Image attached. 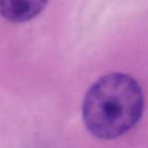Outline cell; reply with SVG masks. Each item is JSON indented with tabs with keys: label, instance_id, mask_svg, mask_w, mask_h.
<instances>
[{
	"label": "cell",
	"instance_id": "cell-1",
	"mask_svg": "<svg viewBox=\"0 0 148 148\" xmlns=\"http://www.w3.org/2000/svg\"><path fill=\"white\" fill-rule=\"evenodd\" d=\"M144 95L138 81L121 72L101 77L87 90L82 105L86 129L103 140L118 138L142 117Z\"/></svg>",
	"mask_w": 148,
	"mask_h": 148
},
{
	"label": "cell",
	"instance_id": "cell-2",
	"mask_svg": "<svg viewBox=\"0 0 148 148\" xmlns=\"http://www.w3.org/2000/svg\"><path fill=\"white\" fill-rule=\"evenodd\" d=\"M49 0H0V15L11 23H27L46 8Z\"/></svg>",
	"mask_w": 148,
	"mask_h": 148
}]
</instances>
